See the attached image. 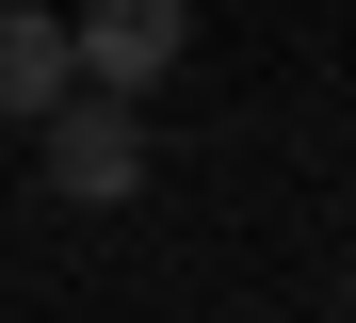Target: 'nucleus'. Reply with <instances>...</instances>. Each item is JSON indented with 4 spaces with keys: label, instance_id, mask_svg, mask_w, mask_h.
<instances>
[{
    "label": "nucleus",
    "instance_id": "nucleus-2",
    "mask_svg": "<svg viewBox=\"0 0 356 323\" xmlns=\"http://www.w3.org/2000/svg\"><path fill=\"white\" fill-rule=\"evenodd\" d=\"M195 49V17H178V0H97V17H65V65H81V97H113L130 113L162 65Z\"/></svg>",
    "mask_w": 356,
    "mask_h": 323
},
{
    "label": "nucleus",
    "instance_id": "nucleus-1",
    "mask_svg": "<svg viewBox=\"0 0 356 323\" xmlns=\"http://www.w3.org/2000/svg\"><path fill=\"white\" fill-rule=\"evenodd\" d=\"M33 162H49L65 210H130V194H146V129L113 113V97H65V113L33 129Z\"/></svg>",
    "mask_w": 356,
    "mask_h": 323
},
{
    "label": "nucleus",
    "instance_id": "nucleus-3",
    "mask_svg": "<svg viewBox=\"0 0 356 323\" xmlns=\"http://www.w3.org/2000/svg\"><path fill=\"white\" fill-rule=\"evenodd\" d=\"M65 97H81V65H65V17L0 0V129H49Z\"/></svg>",
    "mask_w": 356,
    "mask_h": 323
}]
</instances>
